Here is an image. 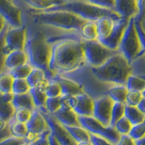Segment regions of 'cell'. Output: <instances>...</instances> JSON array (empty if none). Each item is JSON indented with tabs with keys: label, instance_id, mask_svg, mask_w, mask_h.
<instances>
[{
	"label": "cell",
	"instance_id": "17",
	"mask_svg": "<svg viewBox=\"0 0 145 145\" xmlns=\"http://www.w3.org/2000/svg\"><path fill=\"white\" fill-rule=\"evenodd\" d=\"M54 78L60 84L62 96H76L84 93V88L80 84L71 79L65 78L61 75H54Z\"/></svg>",
	"mask_w": 145,
	"mask_h": 145
},
{
	"label": "cell",
	"instance_id": "10",
	"mask_svg": "<svg viewBox=\"0 0 145 145\" xmlns=\"http://www.w3.org/2000/svg\"><path fill=\"white\" fill-rule=\"evenodd\" d=\"M62 105L72 108L78 116H93V100L83 93L76 96H62Z\"/></svg>",
	"mask_w": 145,
	"mask_h": 145
},
{
	"label": "cell",
	"instance_id": "42",
	"mask_svg": "<svg viewBox=\"0 0 145 145\" xmlns=\"http://www.w3.org/2000/svg\"><path fill=\"white\" fill-rule=\"evenodd\" d=\"M7 53L5 49V31L0 34V74L5 70V60Z\"/></svg>",
	"mask_w": 145,
	"mask_h": 145
},
{
	"label": "cell",
	"instance_id": "31",
	"mask_svg": "<svg viewBox=\"0 0 145 145\" xmlns=\"http://www.w3.org/2000/svg\"><path fill=\"white\" fill-rule=\"evenodd\" d=\"M124 108L125 103H113L111 112V120H110V126L113 127L116 122L119 121L121 118L124 115Z\"/></svg>",
	"mask_w": 145,
	"mask_h": 145
},
{
	"label": "cell",
	"instance_id": "15",
	"mask_svg": "<svg viewBox=\"0 0 145 145\" xmlns=\"http://www.w3.org/2000/svg\"><path fill=\"white\" fill-rule=\"evenodd\" d=\"M127 24H128V21H125L122 19L117 21L115 23L113 29L110 33V35H109L106 38L100 40L99 42L103 44L104 46H106L108 49L112 50V51H115V50L119 48L121 40L122 35H123Z\"/></svg>",
	"mask_w": 145,
	"mask_h": 145
},
{
	"label": "cell",
	"instance_id": "5",
	"mask_svg": "<svg viewBox=\"0 0 145 145\" xmlns=\"http://www.w3.org/2000/svg\"><path fill=\"white\" fill-rule=\"evenodd\" d=\"M54 9L70 11L84 21L95 22L104 16H109L115 21H119L121 19L120 16L112 9L95 6V5L88 3L84 0H71V1H67L62 6Z\"/></svg>",
	"mask_w": 145,
	"mask_h": 145
},
{
	"label": "cell",
	"instance_id": "43",
	"mask_svg": "<svg viewBox=\"0 0 145 145\" xmlns=\"http://www.w3.org/2000/svg\"><path fill=\"white\" fill-rule=\"evenodd\" d=\"M49 133H50V130L48 129L40 136H38L37 138H35L34 140H30V142H28L26 145H49V143H48Z\"/></svg>",
	"mask_w": 145,
	"mask_h": 145
},
{
	"label": "cell",
	"instance_id": "22",
	"mask_svg": "<svg viewBox=\"0 0 145 145\" xmlns=\"http://www.w3.org/2000/svg\"><path fill=\"white\" fill-rule=\"evenodd\" d=\"M117 21H115L112 18L109 16H104L95 21L97 27V33H98V41L106 38L110 35L112 30L114 27V25Z\"/></svg>",
	"mask_w": 145,
	"mask_h": 145
},
{
	"label": "cell",
	"instance_id": "9",
	"mask_svg": "<svg viewBox=\"0 0 145 145\" xmlns=\"http://www.w3.org/2000/svg\"><path fill=\"white\" fill-rule=\"evenodd\" d=\"M26 41L27 34L25 25L19 27L8 26L5 30V49L7 54L16 50H25Z\"/></svg>",
	"mask_w": 145,
	"mask_h": 145
},
{
	"label": "cell",
	"instance_id": "48",
	"mask_svg": "<svg viewBox=\"0 0 145 145\" xmlns=\"http://www.w3.org/2000/svg\"><path fill=\"white\" fill-rule=\"evenodd\" d=\"M134 21H135L136 30H137V33L139 35V37H140V44H142V49L145 51V31L143 30L140 21L136 20L135 18H134Z\"/></svg>",
	"mask_w": 145,
	"mask_h": 145
},
{
	"label": "cell",
	"instance_id": "41",
	"mask_svg": "<svg viewBox=\"0 0 145 145\" xmlns=\"http://www.w3.org/2000/svg\"><path fill=\"white\" fill-rule=\"evenodd\" d=\"M142 94L140 92H135V91H128L125 99V104L131 106H137V104L142 98Z\"/></svg>",
	"mask_w": 145,
	"mask_h": 145
},
{
	"label": "cell",
	"instance_id": "47",
	"mask_svg": "<svg viewBox=\"0 0 145 145\" xmlns=\"http://www.w3.org/2000/svg\"><path fill=\"white\" fill-rule=\"evenodd\" d=\"M90 142L93 145H114L113 143L109 142V140H107L106 139L100 137V136H97V135H94V134L90 135Z\"/></svg>",
	"mask_w": 145,
	"mask_h": 145
},
{
	"label": "cell",
	"instance_id": "50",
	"mask_svg": "<svg viewBox=\"0 0 145 145\" xmlns=\"http://www.w3.org/2000/svg\"><path fill=\"white\" fill-rule=\"evenodd\" d=\"M116 145H136L135 140L129 135H121Z\"/></svg>",
	"mask_w": 145,
	"mask_h": 145
},
{
	"label": "cell",
	"instance_id": "38",
	"mask_svg": "<svg viewBox=\"0 0 145 145\" xmlns=\"http://www.w3.org/2000/svg\"><path fill=\"white\" fill-rule=\"evenodd\" d=\"M131 127H133V125L131 124V122L123 116L116 122L113 128L116 130V131L120 135H128Z\"/></svg>",
	"mask_w": 145,
	"mask_h": 145
},
{
	"label": "cell",
	"instance_id": "40",
	"mask_svg": "<svg viewBox=\"0 0 145 145\" xmlns=\"http://www.w3.org/2000/svg\"><path fill=\"white\" fill-rule=\"evenodd\" d=\"M32 112L33 111H30V110H28V109H25V108L16 109L15 114H14V118H15L16 121L26 123L31 118Z\"/></svg>",
	"mask_w": 145,
	"mask_h": 145
},
{
	"label": "cell",
	"instance_id": "7",
	"mask_svg": "<svg viewBox=\"0 0 145 145\" xmlns=\"http://www.w3.org/2000/svg\"><path fill=\"white\" fill-rule=\"evenodd\" d=\"M83 45L85 62L88 63L92 67L102 65L112 54H114V51L108 49L98 40L84 41Z\"/></svg>",
	"mask_w": 145,
	"mask_h": 145
},
{
	"label": "cell",
	"instance_id": "35",
	"mask_svg": "<svg viewBox=\"0 0 145 145\" xmlns=\"http://www.w3.org/2000/svg\"><path fill=\"white\" fill-rule=\"evenodd\" d=\"M44 92L46 93L47 97H58L62 95L61 86L58 83L57 80L53 78L52 80H49L48 83L44 88Z\"/></svg>",
	"mask_w": 145,
	"mask_h": 145
},
{
	"label": "cell",
	"instance_id": "52",
	"mask_svg": "<svg viewBox=\"0 0 145 145\" xmlns=\"http://www.w3.org/2000/svg\"><path fill=\"white\" fill-rule=\"evenodd\" d=\"M48 143H49V145H61L60 142H58L56 138L54 137L51 133H50L48 135Z\"/></svg>",
	"mask_w": 145,
	"mask_h": 145
},
{
	"label": "cell",
	"instance_id": "1",
	"mask_svg": "<svg viewBox=\"0 0 145 145\" xmlns=\"http://www.w3.org/2000/svg\"><path fill=\"white\" fill-rule=\"evenodd\" d=\"M49 68L54 74L74 72L85 63L83 43L74 38L53 41Z\"/></svg>",
	"mask_w": 145,
	"mask_h": 145
},
{
	"label": "cell",
	"instance_id": "28",
	"mask_svg": "<svg viewBox=\"0 0 145 145\" xmlns=\"http://www.w3.org/2000/svg\"><path fill=\"white\" fill-rule=\"evenodd\" d=\"M46 85H41V86H36V87L31 88L29 93L33 99V102L35 104V107H44L45 103H46V93L44 92V88Z\"/></svg>",
	"mask_w": 145,
	"mask_h": 145
},
{
	"label": "cell",
	"instance_id": "2",
	"mask_svg": "<svg viewBox=\"0 0 145 145\" xmlns=\"http://www.w3.org/2000/svg\"><path fill=\"white\" fill-rule=\"evenodd\" d=\"M92 72L102 82L124 85L131 72V67L121 54H114L102 65L92 67Z\"/></svg>",
	"mask_w": 145,
	"mask_h": 145
},
{
	"label": "cell",
	"instance_id": "56",
	"mask_svg": "<svg viewBox=\"0 0 145 145\" xmlns=\"http://www.w3.org/2000/svg\"><path fill=\"white\" fill-rule=\"evenodd\" d=\"M142 96H143V97L145 98V90H144V91H143V92L142 93Z\"/></svg>",
	"mask_w": 145,
	"mask_h": 145
},
{
	"label": "cell",
	"instance_id": "49",
	"mask_svg": "<svg viewBox=\"0 0 145 145\" xmlns=\"http://www.w3.org/2000/svg\"><path fill=\"white\" fill-rule=\"evenodd\" d=\"M137 4H138V14L134 18L136 20L140 22L145 17V0H137Z\"/></svg>",
	"mask_w": 145,
	"mask_h": 145
},
{
	"label": "cell",
	"instance_id": "18",
	"mask_svg": "<svg viewBox=\"0 0 145 145\" xmlns=\"http://www.w3.org/2000/svg\"><path fill=\"white\" fill-rule=\"evenodd\" d=\"M14 93L0 92V119L8 122L15 114L16 109L12 104Z\"/></svg>",
	"mask_w": 145,
	"mask_h": 145
},
{
	"label": "cell",
	"instance_id": "29",
	"mask_svg": "<svg viewBox=\"0 0 145 145\" xmlns=\"http://www.w3.org/2000/svg\"><path fill=\"white\" fill-rule=\"evenodd\" d=\"M124 85L128 91L142 93L145 90V76H136L130 74Z\"/></svg>",
	"mask_w": 145,
	"mask_h": 145
},
{
	"label": "cell",
	"instance_id": "33",
	"mask_svg": "<svg viewBox=\"0 0 145 145\" xmlns=\"http://www.w3.org/2000/svg\"><path fill=\"white\" fill-rule=\"evenodd\" d=\"M14 77L10 72H1L0 74V92L12 93V86L14 83Z\"/></svg>",
	"mask_w": 145,
	"mask_h": 145
},
{
	"label": "cell",
	"instance_id": "23",
	"mask_svg": "<svg viewBox=\"0 0 145 145\" xmlns=\"http://www.w3.org/2000/svg\"><path fill=\"white\" fill-rule=\"evenodd\" d=\"M46 77V74L44 70L37 67H33V70L31 71L30 74L27 76L26 81L30 85V87L33 88L36 87V86L46 85L49 81Z\"/></svg>",
	"mask_w": 145,
	"mask_h": 145
},
{
	"label": "cell",
	"instance_id": "46",
	"mask_svg": "<svg viewBox=\"0 0 145 145\" xmlns=\"http://www.w3.org/2000/svg\"><path fill=\"white\" fill-rule=\"evenodd\" d=\"M26 143H27L26 139L16 138V137H13V136L0 142V145H24Z\"/></svg>",
	"mask_w": 145,
	"mask_h": 145
},
{
	"label": "cell",
	"instance_id": "57",
	"mask_svg": "<svg viewBox=\"0 0 145 145\" xmlns=\"http://www.w3.org/2000/svg\"><path fill=\"white\" fill-rule=\"evenodd\" d=\"M65 1H71V0H65Z\"/></svg>",
	"mask_w": 145,
	"mask_h": 145
},
{
	"label": "cell",
	"instance_id": "14",
	"mask_svg": "<svg viewBox=\"0 0 145 145\" xmlns=\"http://www.w3.org/2000/svg\"><path fill=\"white\" fill-rule=\"evenodd\" d=\"M25 124L27 127V131H28V135L26 137L27 142L37 138L38 136L48 130L47 122L45 121L44 115L42 114V112L37 110H34L32 112L31 118Z\"/></svg>",
	"mask_w": 145,
	"mask_h": 145
},
{
	"label": "cell",
	"instance_id": "13",
	"mask_svg": "<svg viewBox=\"0 0 145 145\" xmlns=\"http://www.w3.org/2000/svg\"><path fill=\"white\" fill-rule=\"evenodd\" d=\"M113 102L107 95L93 101V117L104 126H110L111 112Z\"/></svg>",
	"mask_w": 145,
	"mask_h": 145
},
{
	"label": "cell",
	"instance_id": "21",
	"mask_svg": "<svg viewBox=\"0 0 145 145\" xmlns=\"http://www.w3.org/2000/svg\"><path fill=\"white\" fill-rule=\"evenodd\" d=\"M24 1L32 8L41 12L53 10L67 2L65 0H24Z\"/></svg>",
	"mask_w": 145,
	"mask_h": 145
},
{
	"label": "cell",
	"instance_id": "34",
	"mask_svg": "<svg viewBox=\"0 0 145 145\" xmlns=\"http://www.w3.org/2000/svg\"><path fill=\"white\" fill-rule=\"evenodd\" d=\"M10 131L13 137L16 138H24L26 139L28 135V131L25 123L19 121H15L12 125H10Z\"/></svg>",
	"mask_w": 145,
	"mask_h": 145
},
{
	"label": "cell",
	"instance_id": "53",
	"mask_svg": "<svg viewBox=\"0 0 145 145\" xmlns=\"http://www.w3.org/2000/svg\"><path fill=\"white\" fill-rule=\"evenodd\" d=\"M6 28H7V23L3 19V17L0 16V34L3 33L6 30Z\"/></svg>",
	"mask_w": 145,
	"mask_h": 145
},
{
	"label": "cell",
	"instance_id": "45",
	"mask_svg": "<svg viewBox=\"0 0 145 145\" xmlns=\"http://www.w3.org/2000/svg\"><path fill=\"white\" fill-rule=\"evenodd\" d=\"M84 1L101 7L112 9V10H113L114 7V0H84Z\"/></svg>",
	"mask_w": 145,
	"mask_h": 145
},
{
	"label": "cell",
	"instance_id": "4",
	"mask_svg": "<svg viewBox=\"0 0 145 145\" xmlns=\"http://www.w3.org/2000/svg\"><path fill=\"white\" fill-rule=\"evenodd\" d=\"M34 22L66 31H79L86 21L67 10L53 9L33 14Z\"/></svg>",
	"mask_w": 145,
	"mask_h": 145
},
{
	"label": "cell",
	"instance_id": "51",
	"mask_svg": "<svg viewBox=\"0 0 145 145\" xmlns=\"http://www.w3.org/2000/svg\"><path fill=\"white\" fill-rule=\"evenodd\" d=\"M136 107H137V109L140 112L143 113V114L145 115V98L144 97L142 98V100H140V103L137 104V106Z\"/></svg>",
	"mask_w": 145,
	"mask_h": 145
},
{
	"label": "cell",
	"instance_id": "26",
	"mask_svg": "<svg viewBox=\"0 0 145 145\" xmlns=\"http://www.w3.org/2000/svg\"><path fill=\"white\" fill-rule=\"evenodd\" d=\"M71 137L75 140L76 143L82 142H90V133L83 128L81 125L77 126H65Z\"/></svg>",
	"mask_w": 145,
	"mask_h": 145
},
{
	"label": "cell",
	"instance_id": "44",
	"mask_svg": "<svg viewBox=\"0 0 145 145\" xmlns=\"http://www.w3.org/2000/svg\"><path fill=\"white\" fill-rule=\"evenodd\" d=\"M11 136L10 125L8 124V122L0 119V142L11 137Z\"/></svg>",
	"mask_w": 145,
	"mask_h": 145
},
{
	"label": "cell",
	"instance_id": "6",
	"mask_svg": "<svg viewBox=\"0 0 145 145\" xmlns=\"http://www.w3.org/2000/svg\"><path fill=\"white\" fill-rule=\"evenodd\" d=\"M119 49L121 54L129 63L133 62L142 51L140 40L137 30H136L134 18H131L128 21V24H127L123 35L121 40Z\"/></svg>",
	"mask_w": 145,
	"mask_h": 145
},
{
	"label": "cell",
	"instance_id": "54",
	"mask_svg": "<svg viewBox=\"0 0 145 145\" xmlns=\"http://www.w3.org/2000/svg\"><path fill=\"white\" fill-rule=\"evenodd\" d=\"M136 145H145V136H143L142 138H140L137 140H135Z\"/></svg>",
	"mask_w": 145,
	"mask_h": 145
},
{
	"label": "cell",
	"instance_id": "8",
	"mask_svg": "<svg viewBox=\"0 0 145 145\" xmlns=\"http://www.w3.org/2000/svg\"><path fill=\"white\" fill-rule=\"evenodd\" d=\"M78 120L79 124L85 130H87L91 134L103 137L113 144H116L120 139L121 135L113 127L104 126L93 116H79Z\"/></svg>",
	"mask_w": 145,
	"mask_h": 145
},
{
	"label": "cell",
	"instance_id": "11",
	"mask_svg": "<svg viewBox=\"0 0 145 145\" xmlns=\"http://www.w3.org/2000/svg\"><path fill=\"white\" fill-rule=\"evenodd\" d=\"M42 114L47 122L50 133L56 138L61 145H76L75 140L71 137V135L66 131L65 126L61 124L52 114H49L46 112H42Z\"/></svg>",
	"mask_w": 145,
	"mask_h": 145
},
{
	"label": "cell",
	"instance_id": "36",
	"mask_svg": "<svg viewBox=\"0 0 145 145\" xmlns=\"http://www.w3.org/2000/svg\"><path fill=\"white\" fill-rule=\"evenodd\" d=\"M63 98L62 95L58 97H47L46 103H45V112H48L49 114H54V112H57L62 106Z\"/></svg>",
	"mask_w": 145,
	"mask_h": 145
},
{
	"label": "cell",
	"instance_id": "16",
	"mask_svg": "<svg viewBox=\"0 0 145 145\" xmlns=\"http://www.w3.org/2000/svg\"><path fill=\"white\" fill-rule=\"evenodd\" d=\"M113 11L116 12L122 20L129 21L136 17L138 14L137 0H114Z\"/></svg>",
	"mask_w": 145,
	"mask_h": 145
},
{
	"label": "cell",
	"instance_id": "55",
	"mask_svg": "<svg viewBox=\"0 0 145 145\" xmlns=\"http://www.w3.org/2000/svg\"><path fill=\"white\" fill-rule=\"evenodd\" d=\"M76 145H93V144L91 143V142H82L76 143Z\"/></svg>",
	"mask_w": 145,
	"mask_h": 145
},
{
	"label": "cell",
	"instance_id": "25",
	"mask_svg": "<svg viewBox=\"0 0 145 145\" xmlns=\"http://www.w3.org/2000/svg\"><path fill=\"white\" fill-rule=\"evenodd\" d=\"M81 37L84 41H95L98 40L97 27L95 22L86 21L79 29Z\"/></svg>",
	"mask_w": 145,
	"mask_h": 145
},
{
	"label": "cell",
	"instance_id": "12",
	"mask_svg": "<svg viewBox=\"0 0 145 145\" xmlns=\"http://www.w3.org/2000/svg\"><path fill=\"white\" fill-rule=\"evenodd\" d=\"M0 16L10 27H19L22 25V11L12 0H0Z\"/></svg>",
	"mask_w": 145,
	"mask_h": 145
},
{
	"label": "cell",
	"instance_id": "58",
	"mask_svg": "<svg viewBox=\"0 0 145 145\" xmlns=\"http://www.w3.org/2000/svg\"><path fill=\"white\" fill-rule=\"evenodd\" d=\"M26 144H27V143H26ZM26 144H24V145H26Z\"/></svg>",
	"mask_w": 145,
	"mask_h": 145
},
{
	"label": "cell",
	"instance_id": "3",
	"mask_svg": "<svg viewBox=\"0 0 145 145\" xmlns=\"http://www.w3.org/2000/svg\"><path fill=\"white\" fill-rule=\"evenodd\" d=\"M52 44L41 33H35L27 38L25 49L28 63L33 67H37L45 72L47 77H54V72L50 70L49 63L52 54Z\"/></svg>",
	"mask_w": 145,
	"mask_h": 145
},
{
	"label": "cell",
	"instance_id": "30",
	"mask_svg": "<svg viewBox=\"0 0 145 145\" xmlns=\"http://www.w3.org/2000/svg\"><path fill=\"white\" fill-rule=\"evenodd\" d=\"M123 116L131 122V124L133 126L142 122L145 118V115L138 110L137 107L127 105V104H125Z\"/></svg>",
	"mask_w": 145,
	"mask_h": 145
},
{
	"label": "cell",
	"instance_id": "37",
	"mask_svg": "<svg viewBox=\"0 0 145 145\" xmlns=\"http://www.w3.org/2000/svg\"><path fill=\"white\" fill-rule=\"evenodd\" d=\"M31 87L26 79H14L12 86V93L14 94H22L29 93Z\"/></svg>",
	"mask_w": 145,
	"mask_h": 145
},
{
	"label": "cell",
	"instance_id": "24",
	"mask_svg": "<svg viewBox=\"0 0 145 145\" xmlns=\"http://www.w3.org/2000/svg\"><path fill=\"white\" fill-rule=\"evenodd\" d=\"M12 104L15 109L25 108L30 111L35 110V104L30 93H22V94H14Z\"/></svg>",
	"mask_w": 145,
	"mask_h": 145
},
{
	"label": "cell",
	"instance_id": "32",
	"mask_svg": "<svg viewBox=\"0 0 145 145\" xmlns=\"http://www.w3.org/2000/svg\"><path fill=\"white\" fill-rule=\"evenodd\" d=\"M32 70H33V66L29 63H27L15 68V69L10 70L9 72H10L15 79H26L27 76L30 74Z\"/></svg>",
	"mask_w": 145,
	"mask_h": 145
},
{
	"label": "cell",
	"instance_id": "39",
	"mask_svg": "<svg viewBox=\"0 0 145 145\" xmlns=\"http://www.w3.org/2000/svg\"><path fill=\"white\" fill-rule=\"evenodd\" d=\"M128 135L133 138L134 140H137L140 138H142L143 136H145V118L142 122L131 127Z\"/></svg>",
	"mask_w": 145,
	"mask_h": 145
},
{
	"label": "cell",
	"instance_id": "27",
	"mask_svg": "<svg viewBox=\"0 0 145 145\" xmlns=\"http://www.w3.org/2000/svg\"><path fill=\"white\" fill-rule=\"evenodd\" d=\"M127 93H128V90L125 87V85L117 84L116 86L109 89L106 92V95L112 100L113 103H125Z\"/></svg>",
	"mask_w": 145,
	"mask_h": 145
},
{
	"label": "cell",
	"instance_id": "19",
	"mask_svg": "<svg viewBox=\"0 0 145 145\" xmlns=\"http://www.w3.org/2000/svg\"><path fill=\"white\" fill-rule=\"evenodd\" d=\"M63 126H77L79 124L78 115L72 108L62 105L57 112L52 114Z\"/></svg>",
	"mask_w": 145,
	"mask_h": 145
},
{
	"label": "cell",
	"instance_id": "20",
	"mask_svg": "<svg viewBox=\"0 0 145 145\" xmlns=\"http://www.w3.org/2000/svg\"><path fill=\"white\" fill-rule=\"evenodd\" d=\"M28 63L26 52L25 50H16L9 52L5 60V68L9 71Z\"/></svg>",
	"mask_w": 145,
	"mask_h": 145
}]
</instances>
